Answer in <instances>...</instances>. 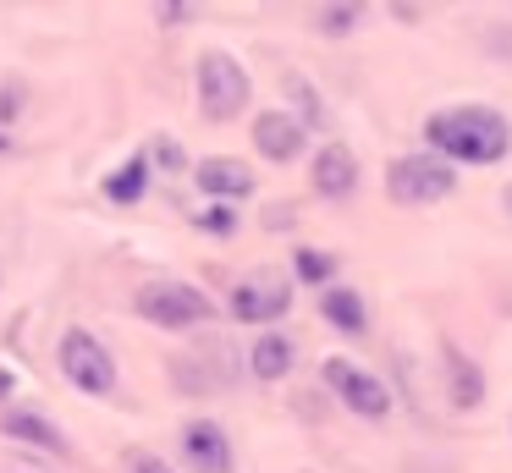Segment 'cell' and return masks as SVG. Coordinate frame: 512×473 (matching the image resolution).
Segmentation results:
<instances>
[{
    "label": "cell",
    "mask_w": 512,
    "mask_h": 473,
    "mask_svg": "<svg viewBox=\"0 0 512 473\" xmlns=\"http://www.w3.org/2000/svg\"><path fill=\"white\" fill-rule=\"evenodd\" d=\"M424 143L430 154H441L446 165H496L512 149V127L496 105H441L424 121Z\"/></svg>",
    "instance_id": "cell-1"
},
{
    "label": "cell",
    "mask_w": 512,
    "mask_h": 473,
    "mask_svg": "<svg viewBox=\"0 0 512 473\" xmlns=\"http://www.w3.org/2000/svg\"><path fill=\"white\" fill-rule=\"evenodd\" d=\"M193 94H199V116L226 127V121H237L248 110L254 83H248V66L232 50H204L199 66H193Z\"/></svg>",
    "instance_id": "cell-2"
},
{
    "label": "cell",
    "mask_w": 512,
    "mask_h": 473,
    "mask_svg": "<svg viewBox=\"0 0 512 473\" xmlns=\"http://www.w3.org/2000/svg\"><path fill=\"white\" fill-rule=\"evenodd\" d=\"M133 314L138 319H149V325H160V330H199V325H210L215 319V303H210V292L204 286H193V281H144L133 292Z\"/></svg>",
    "instance_id": "cell-3"
},
{
    "label": "cell",
    "mask_w": 512,
    "mask_h": 473,
    "mask_svg": "<svg viewBox=\"0 0 512 473\" xmlns=\"http://www.w3.org/2000/svg\"><path fill=\"white\" fill-rule=\"evenodd\" d=\"M56 363L67 374V385H78L83 396H111L116 391V358L89 325H67L56 341Z\"/></svg>",
    "instance_id": "cell-4"
},
{
    "label": "cell",
    "mask_w": 512,
    "mask_h": 473,
    "mask_svg": "<svg viewBox=\"0 0 512 473\" xmlns=\"http://www.w3.org/2000/svg\"><path fill=\"white\" fill-rule=\"evenodd\" d=\"M287 308H292V281L281 270H248L226 292V314L237 325H276Z\"/></svg>",
    "instance_id": "cell-5"
},
{
    "label": "cell",
    "mask_w": 512,
    "mask_h": 473,
    "mask_svg": "<svg viewBox=\"0 0 512 473\" xmlns=\"http://www.w3.org/2000/svg\"><path fill=\"white\" fill-rule=\"evenodd\" d=\"M457 187V165H446L441 154H397L386 165V193L397 204H435Z\"/></svg>",
    "instance_id": "cell-6"
},
{
    "label": "cell",
    "mask_w": 512,
    "mask_h": 473,
    "mask_svg": "<svg viewBox=\"0 0 512 473\" xmlns=\"http://www.w3.org/2000/svg\"><path fill=\"white\" fill-rule=\"evenodd\" d=\"M320 380L331 385V396L347 407V413H358V418H386L391 413V385L380 380V374H369L364 363L325 358L320 363Z\"/></svg>",
    "instance_id": "cell-7"
},
{
    "label": "cell",
    "mask_w": 512,
    "mask_h": 473,
    "mask_svg": "<svg viewBox=\"0 0 512 473\" xmlns=\"http://www.w3.org/2000/svg\"><path fill=\"white\" fill-rule=\"evenodd\" d=\"M248 132H254V149L265 154L270 165H292L303 149H309V127H303L292 110H259Z\"/></svg>",
    "instance_id": "cell-8"
},
{
    "label": "cell",
    "mask_w": 512,
    "mask_h": 473,
    "mask_svg": "<svg viewBox=\"0 0 512 473\" xmlns=\"http://www.w3.org/2000/svg\"><path fill=\"white\" fill-rule=\"evenodd\" d=\"M193 187H199L210 204H237V198L254 193V165H243L237 154H204L193 165Z\"/></svg>",
    "instance_id": "cell-9"
},
{
    "label": "cell",
    "mask_w": 512,
    "mask_h": 473,
    "mask_svg": "<svg viewBox=\"0 0 512 473\" xmlns=\"http://www.w3.org/2000/svg\"><path fill=\"white\" fill-rule=\"evenodd\" d=\"M177 440H182V462L193 473H232V440L215 418H188Z\"/></svg>",
    "instance_id": "cell-10"
},
{
    "label": "cell",
    "mask_w": 512,
    "mask_h": 473,
    "mask_svg": "<svg viewBox=\"0 0 512 473\" xmlns=\"http://www.w3.org/2000/svg\"><path fill=\"white\" fill-rule=\"evenodd\" d=\"M358 154L347 149V143H325L320 154H314V165H309V182H314V193L320 198H331V204H342V198H353L358 193Z\"/></svg>",
    "instance_id": "cell-11"
},
{
    "label": "cell",
    "mask_w": 512,
    "mask_h": 473,
    "mask_svg": "<svg viewBox=\"0 0 512 473\" xmlns=\"http://www.w3.org/2000/svg\"><path fill=\"white\" fill-rule=\"evenodd\" d=\"M0 435L6 440H17V446H34V451H50V457H72V440L61 435L56 424H50L39 407H6L0 413Z\"/></svg>",
    "instance_id": "cell-12"
},
{
    "label": "cell",
    "mask_w": 512,
    "mask_h": 473,
    "mask_svg": "<svg viewBox=\"0 0 512 473\" xmlns=\"http://www.w3.org/2000/svg\"><path fill=\"white\" fill-rule=\"evenodd\" d=\"M171 380H177L182 396H215L232 385V358H226L221 347L210 352V358H188V352H177L171 358Z\"/></svg>",
    "instance_id": "cell-13"
},
{
    "label": "cell",
    "mask_w": 512,
    "mask_h": 473,
    "mask_svg": "<svg viewBox=\"0 0 512 473\" xmlns=\"http://www.w3.org/2000/svg\"><path fill=\"white\" fill-rule=\"evenodd\" d=\"M149 182H155V171H149V154L133 149V154H127V160L100 182V193H105V204H116V209H138V204L149 198Z\"/></svg>",
    "instance_id": "cell-14"
},
{
    "label": "cell",
    "mask_w": 512,
    "mask_h": 473,
    "mask_svg": "<svg viewBox=\"0 0 512 473\" xmlns=\"http://www.w3.org/2000/svg\"><path fill=\"white\" fill-rule=\"evenodd\" d=\"M292 363H298V347H292V336H281V330H265V336L248 347V374H254V380H265V385L287 380Z\"/></svg>",
    "instance_id": "cell-15"
},
{
    "label": "cell",
    "mask_w": 512,
    "mask_h": 473,
    "mask_svg": "<svg viewBox=\"0 0 512 473\" xmlns=\"http://www.w3.org/2000/svg\"><path fill=\"white\" fill-rule=\"evenodd\" d=\"M320 314H325V325H336L342 336H364L369 330V303H364V292H353V286H325Z\"/></svg>",
    "instance_id": "cell-16"
},
{
    "label": "cell",
    "mask_w": 512,
    "mask_h": 473,
    "mask_svg": "<svg viewBox=\"0 0 512 473\" xmlns=\"http://www.w3.org/2000/svg\"><path fill=\"white\" fill-rule=\"evenodd\" d=\"M441 358H446V369H452V402L457 407H479V402H485V374L468 363V352L457 347V341H446Z\"/></svg>",
    "instance_id": "cell-17"
},
{
    "label": "cell",
    "mask_w": 512,
    "mask_h": 473,
    "mask_svg": "<svg viewBox=\"0 0 512 473\" xmlns=\"http://www.w3.org/2000/svg\"><path fill=\"white\" fill-rule=\"evenodd\" d=\"M292 275H298L303 286H331V275H336V253H325V248H298L292 253Z\"/></svg>",
    "instance_id": "cell-18"
},
{
    "label": "cell",
    "mask_w": 512,
    "mask_h": 473,
    "mask_svg": "<svg viewBox=\"0 0 512 473\" xmlns=\"http://www.w3.org/2000/svg\"><path fill=\"white\" fill-rule=\"evenodd\" d=\"M188 220L199 231H210V237H232V231H237V209L232 204H204V209H193Z\"/></svg>",
    "instance_id": "cell-19"
},
{
    "label": "cell",
    "mask_w": 512,
    "mask_h": 473,
    "mask_svg": "<svg viewBox=\"0 0 512 473\" xmlns=\"http://www.w3.org/2000/svg\"><path fill=\"white\" fill-rule=\"evenodd\" d=\"M358 17H364L358 6H325L314 22H320V33H331V39H342V33H353V28H358Z\"/></svg>",
    "instance_id": "cell-20"
},
{
    "label": "cell",
    "mask_w": 512,
    "mask_h": 473,
    "mask_svg": "<svg viewBox=\"0 0 512 473\" xmlns=\"http://www.w3.org/2000/svg\"><path fill=\"white\" fill-rule=\"evenodd\" d=\"M23 105H28V88L17 83V77H6V83H0V127H17Z\"/></svg>",
    "instance_id": "cell-21"
},
{
    "label": "cell",
    "mask_w": 512,
    "mask_h": 473,
    "mask_svg": "<svg viewBox=\"0 0 512 473\" xmlns=\"http://www.w3.org/2000/svg\"><path fill=\"white\" fill-rule=\"evenodd\" d=\"M144 154H149V171H155V165H160V171H182V165H188V160H182V149H177V138H149Z\"/></svg>",
    "instance_id": "cell-22"
},
{
    "label": "cell",
    "mask_w": 512,
    "mask_h": 473,
    "mask_svg": "<svg viewBox=\"0 0 512 473\" xmlns=\"http://www.w3.org/2000/svg\"><path fill=\"white\" fill-rule=\"evenodd\" d=\"M127 473H177L166 457H155V451H144V446H133L127 451Z\"/></svg>",
    "instance_id": "cell-23"
},
{
    "label": "cell",
    "mask_w": 512,
    "mask_h": 473,
    "mask_svg": "<svg viewBox=\"0 0 512 473\" xmlns=\"http://www.w3.org/2000/svg\"><path fill=\"white\" fill-rule=\"evenodd\" d=\"M12 396H17V374L0 363V402H12Z\"/></svg>",
    "instance_id": "cell-24"
},
{
    "label": "cell",
    "mask_w": 512,
    "mask_h": 473,
    "mask_svg": "<svg viewBox=\"0 0 512 473\" xmlns=\"http://www.w3.org/2000/svg\"><path fill=\"white\" fill-rule=\"evenodd\" d=\"M160 17H166V22H188V17H193V6H166Z\"/></svg>",
    "instance_id": "cell-25"
},
{
    "label": "cell",
    "mask_w": 512,
    "mask_h": 473,
    "mask_svg": "<svg viewBox=\"0 0 512 473\" xmlns=\"http://www.w3.org/2000/svg\"><path fill=\"white\" fill-rule=\"evenodd\" d=\"M501 198H507V209H512V187H507V193H501Z\"/></svg>",
    "instance_id": "cell-26"
}]
</instances>
